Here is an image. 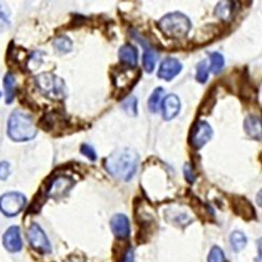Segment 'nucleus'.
<instances>
[{
    "label": "nucleus",
    "mask_w": 262,
    "mask_h": 262,
    "mask_svg": "<svg viewBox=\"0 0 262 262\" xmlns=\"http://www.w3.org/2000/svg\"><path fill=\"white\" fill-rule=\"evenodd\" d=\"M244 128L246 134L253 140L260 141L262 136V123L261 119L256 116H249L245 120Z\"/></svg>",
    "instance_id": "obj_16"
},
{
    "label": "nucleus",
    "mask_w": 262,
    "mask_h": 262,
    "mask_svg": "<svg viewBox=\"0 0 262 262\" xmlns=\"http://www.w3.org/2000/svg\"><path fill=\"white\" fill-rule=\"evenodd\" d=\"M131 36H133L139 43H141V46L144 49V55H143V67L144 70L147 73H152L156 69V64L159 59V54L158 52L152 48L149 43L143 38L138 32L133 31L131 32Z\"/></svg>",
    "instance_id": "obj_9"
},
{
    "label": "nucleus",
    "mask_w": 262,
    "mask_h": 262,
    "mask_svg": "<svg viewBox=\"0 0 262 262\" xmlns=\"http://www.w3.org/2000/svg\"><path fill=\"white\" fill-rule=\"evenodd\" d=\"M35 83L40 94L50 100L63 101L68 97L67 84L55 74L42 73L35 78Z\"/></svg>",
    "instance_id": "obj_4"
},
{
    "label": "nucleus",
    "mask_w": 262,
    "mask_h": 262,
    "mask_svg": "<svg viewBox=\"0 0 262 262\" xmlns=\"http://www.w3.org/2000/svg\"><path fill=\"white\" fill-rule=\"evenodd\" d=\"M209 78V68L206 60L201 61L196 67V80L198 82L205 84Z\"/></svg>",
    "instance_id": "obj_26"
},
{
    "label": "nucleus",
    "mask_w": 262,
    "mask_h": 262,
    "mask_svg": "<svg viewBox=\"0 0 262 262\" xmlns=\"http://www.w3.org/2000/svg\"><path fill=\"white\" fill-rule=\"evenodd\" d=\"M26 205V195L20 192H8L0 196V211L8 217L17 216Z\"/></svg>",
    "instance_id": "obj_6"
},
{
    "label": "nucleus",
    "mask_w": 262,
    "mask_h": 262,
    "mask_svg": "<svg viewBox=\"0 0 262 262\" xmlns=\"http://www.w3.org/2000/svg\"><path fill=\"white\" fill-rule=\"evenodd\" d=\"M11 173L10 164L8 162H0V181H6Z\"/></svg>",
    "instance_id": "obj_31"
},
{
    "label": "nucleus",
    "mask_w": 262,
    "mask_h": 262,
    "mask_svg": "<svg viewBox=\"0 0 262 262\" xmlns=\"http://www.w3.org/2000/svg\"><path fill=\"white\" fill-rule=\"evenodd\" d=\"M53 46L60 54H68L73 50V41L68 36H59L54 40Z\"/></svg>",
    "instance_id": "obj_22"
},
{
    "label": "nucleus",
    "mask_w": 262,
    "mask_h": 262,
    "mask_svg": "<svg viewBox=\"0 0 262 262\" xmlns=\"http://www.w3.org/2000/svg\"><path fill=\"white\" fill-rule=\"evenodd\" d=\"M200 36H196L195 38L199 39V43L202 45V43H207L209 40L214 39V37L217 35V28L213 26H207L199 32Z\"/></svg>",
    "instance_id": "obj_24"
},
{
    "label": "nucleus",
    "mask_w": 262,
    "mask_h": 262,
    "mask_svg": "<svg viewBox=\"0 0 262 262\" xmlns=\"http://www.w3.org/2000/svg\"><path fill=\"white\" fill-rule=\"evenodd\" d=\"M208 262H226L225 252L218 246H214L209 252Z\"/></svg>",
    "instance_id": "obj_27"
},
{
    "label": "nucleus",
    "mask_w": 262,
    "mask_h": 262,
    "mask_svg": "<svg viewBox=\"0 0 262 262\" xmlns=\"http://www.w3.org/2000/svg\"><path fill=\"white\" fill-rule=\"evenodd\" d=\"M159 30L169 39H183L189 34L192 24L188 16L181 12L165 15L158 23Z\"/></svg>",
    "instance_id": "obj_3"
},
{
    "label": "nucleus",
    "mask_w": 262,
    "mask_h": 262,
    "mask_svg": "<svg viewBox=\"0 0 262 262\" xmlns=\"http://www.w3.org/2000/svg\"><path fill=\"white\" fill-rule=\"evenodd\" d=\"M68 262H82V260L81 259H78V258H73V259H71V260H69Z\"/></svg>",
    "instance_id": "obj_34"
},
{
    "label": "nucleus",
    "mask_w": 262,
    "mask_h": 262,
    "mask_svg": "<svg viewBox=\"0 0 262 262\" xmlns=\"http://www.w3.org/2000/svg\"><path fill=\"white\" fill-rule=\"evenodd\" d=\"M165 94V91L163 87H158L154 91V93L151 94L149 100H148V108L151 113H158L159 109L161 107L162 103V97Z\"/></svg>",
    "instance_id": "obj_21"
},
{
    "label": "nucleus",
    "mask_w": 262,
    "mask_h": 262,
    "mask_svg": "<svg viewBox=\"0 0 262 262\" xmlns=\"http://www.w3.org/2000/svg\"><path fill=\"white\" fill-rule=\"evenodd\" d=\"M0 98H2V93H0Z\"/></svg>",
    "instance_id": "obj_35"
},
{
    "label": "nucleus",
    "mask_w": 262,
    "mask_h": 262,
    "mask_svg": "<svg viewBox=\"0 0 262 262\" xmlns=\"http://www.w3.org/2000/svg\"><path fill=\"white\" fill-rule=\"evenodd\" d=\"M184 176L186 181L189 184H194L196 181V173L195 170L193 168V166L191 164H186L184 166Z\"/></svg>",
    "instance_id": "obj_30"
},
{
    "label": "nucleus",
    "mask_w": 262,
    "mask_h": 262,
    "mask_svg": "<svg viewBox=\"0 0 262 262\" xmlns=\"http://www.w3.org/2000/svg\"><path fill=\"white\" fill-rule=\"evenodd\" d=\"M80 152L81 154L86 157L89 160H91L92 162H95L97 160V152L94 149L93 146L89 145V144H82L81 148H80Z\"/></svg>",
    "instance_id": "obj_28"
},
{
    "label": "nucleus",
    "mask_w": 262,
    "mask_h": 262,
    "mask_svg": "<svg viewBox=\"0 0 262 262\" xmlns=\"http://www.w3.org/2000/svg\"><path fill=\"white\" fill-rule=\"evenodd\" d=\"M75 184L76 182L72 177L67 176V174H57V176L48 181L43 193L46 194L47 198L54 200L63 199L69 195Z\"/></svg>",
    "instance_id": "obj_5"
},
{
    "label": "nucleus",
    "mask_w": 262,
    "mask_h": 262,
    "mask_svg": "<svg viewBox=\"0 0 262 262\" xmlns=\"http://www.w3.org/2000/svg\"><path fill=\"white\" fill-rule=\"evenodd\" d=\"M37 133V127L30 115L19 109L11 114L8 121V136L12 141L28 142L33 140Z\"/></svg>",
    "instance_id": "obj_2"
},
{
    "label": "nucleus",
    "mask_w": 262,
    "mask_h": 262,
    "mask_svg": "<svg viewBox=\"0 0 262 262\" xmlns=\"http://www.w3.org/2000/svg\"><path fill=\"white\" fill-rule=\"evenodd\" d=\"M216 90L214 89V87H212V89L208 92V94L206 95L205 99L203 100L201 106H200V109L199 112L201 115H204V116H207V115H210L213 111L214 106L216 105Z\"/></svg>",
    "instance_id": "obj_19"
},
{
    "label": "nucleus",
    "mask_w": 262,
    "mask_h": 262,
    "mask_svg": "<svg viewBox=\"0 0 262 262\" xmlns=\"http://www.w3.org/2000/svg\"><path fill=\"white\" fill-rule=\"evenodd\" d=\"M4 247L10 253H19L24 248V242L21 239L20 228L13 226L8 229L3 238Z\"/></svg>",
    "instance_id": "obj_12"
},
{
    "label": "nucleus",
    "mask_w": 262,
    "mask_h": 262,
    "mask_svg": "<svg viewBox=\"0 0 262 262\" xmlns=\"http://www.w3.org/2000/svg\"><path fill=\"white\" fill-rule=\"evenodd\" d=\"M232 209L236 215L243 217L245 221H252L256 218V212L253 205L245 196H233Z\"/></svg>",
    "instance_id": "obj_11"
},
{
    "label": "nucleus",
    "mask_w": 262,
    "mask_h": 262,
    "mask_svg": "<svg viewBox=\"0 0 262 262\" xmlns=\"http://www.w3.org/2000/svg\"><path fill=\"white\" fill-rule=\"evenodd\" d=\"M9 27H10L9 13H7L3 5H0V33L7 30Z\"/></svg>",
    "instance_id": "obj_29"
},
{
    "label": "nucleus",
    "mask_w": 262,
    "mask_h": 262,
    "mask_svg": "<svg viewBox=\"0 0 262 262\" xmlns=\"http://www.w3.org/2000/svg\"><path fill=\"white\" fill-rule=\"evenodd\" d=\"M163 118L165 121H171L177 118L181 112V101L177 95H169L162 102Z\"/></svg>",
    "instance_id": "obj_13"
},
{
    "label": "nucleus",
    "mask_w": 262,
    "mask_h": 262,
    "mask_svg": "<svg viewBox=\"0 0 262 262\" xmlns=\"http://www.w3.org/2000/svg\"><path fill=\"white\" fill-rule=\"evenodd\" d=\"M28 240L31 247L40 254L52 253V245L42 228L36 224L32 223L28 230Z\"/></svg>",
    "instance_id": "obj_8"
},
{
    "label": "nucleus",
    "mask_w": 262,
    "mask_h": 262,
    "mask_svg": "<svg viewBox=\"0 0 262 262\" xmlns=\"http://www.w3.org/2000/svg\"><path fill=\"white\" fill-rule=\"evenodd\" d=\"M122 262H135V250L133 248H129L125 252Z\"/></svg>",
    "instance_id": "obj_33"
},
{
    "label": "nucleus",
    "mask_w": 262,
    "mask_h": 262,
    "mask_svg": "<svg viewBox=\"0 0 262 262\" xmlns=\"http://www.w3.org/2000/svg\"><path fill=\"white\" fill-rule=\"evenodd\" d=\"M138 152L130 148L118 149L105 159L104 167L117 180L129 182L135 177L139 166Z\"/></svg>",
    "instance_id": "obj_1"
},
{
    "label": "nucleus",
    "mask_w": 262,
    "mask_h": 262,
    "mask_svg": "<svg viewBox=\"0 0 262 262\" xmlns=\"http://www.w3.org/2000/svg\"><path fill=\"white\" fill-rule=\"evenodd\" d=\"M41 56L39 55V53H35L34 55H31L30 57V60L28 61L27 65L28 67H30V70L33 71V70H36L39 65L41 64Z\"/></svg>",
    "instance_id": "obj_32"
},
{
    "label": "nucleus",
    "mask_w": 262,
    "mask_h": 262,
    "mask_svg": "<svg viewBox=\"0 0 262 262\" xmlns=\"http://www.w3.org/2000/svg\"><path fill=\"white\" fill-rule=\"evenodd\" d=\"M230 244L232 249L238 253L240 251H243L247 244H248V239L247 236L245 235V233L240 232V231H234L233 233H231L230 235Z\"/></svg>",
    "instance_id": "obj_20"
},
{
    "label": "nucleus",
    "mask_w": 262,
    "mask_h": 262,
    "mask_svg": "<svg viewBox=\"0 0 262 262\" xmlns=\"http://www.w3.org/2000/svg\"><path fill=\"white\" fill-rule=\"evenodd\" d=\"M213 137V129L206 121H196L190 130L189 144L192 148L200 150L208 144Z\"/></svg>",
    "instance_id": "obj_7"
},
{
    "label": "nucleus",
    "mask_w": 262,
    "mask_h": 262,
    "mask_svg": "<svg viewBox=\"0 0 262 262\" xmlns=\"http://www.w3.org/2000/svg\"><path fill=\"white\" fill-rule=\"evenodd\" d=\"M120 61L128 69H135L139 61V52L136 47L126 43L119 50Z\"/></svg>",
    "instance_id": "obj_15"
},
{
    "label": "nucleus",
    "mask_w": 262,
    "mask_h": 262,
    "mask_svg": "<svg viewBox=\"0 0 262 262\" xmlns=\"http://www.w3.org/2000/svg\"><path fill=\"white\" fill-rule=\"evenodd\" d=\"M210 71L214 74H220L225 68V58L221 53H211L210 54Z\"/></svg>",
    "instance_id": "obj_23"
},
{
    "label": "nucleus",
    "mask_w": 262,
    "mask_h": 262,
    "mask_svg": "<svg viewBox=\"0 0 262 262\" xmlns=\"http://www.w3.org/2000/svg\"><path fill=\"white\" fill-rule=\"evenodd\" d=\"M111 228L118 239H126L130 235V223L124 214H116L111 220Z\"/></svg>",
    "instance_id": "obj_14"
},
{
    "label": "nucleus",
    "mask_w": 262,
    "mask_h": 262,
    "mask_svg": "<svg viewBox=\"0 0 262 262\" xmlns=\"http://www.w3.org/2000/svg\"><path fill=\"white\" fill-rule=\"evenodd\" d=\"M235 2H222L215 8V16L223 21H230L235 12Z\"/></svg>",
    "instance_id": "obj_17"
},
{
    "label": "nucleus",
    "mask_w": 262,
    "mask_h": 262,
    "mask_svg": "<svg viewBox=\"0 0 262 262\" xmlns=\"http://www.w3.org/2000/svg\"><path fill=\"white\" fill-rule=\"evenodd\" d=\"M183 70V64L176 58H166L160 65L158 77L165 81H171Z\"/></svg>",
    "instance_id": "obj_10"
},
{
    "label": "nucleus",
    "mask_w": 262,
    "mask_h": 262,
    "mask_svg": "<svg viewBox=\"0 0 262 262\" xmlns=\"http://www.w3.org/2000/svg\"><path fill=\"white\" fill-rule=\"evenodd\" d=\"M122 107L128 116H131V117L138 116V99L135 96L126 99Z\"/></svg>",
    "instance_id": "obj_25"
},
{
    "label": "nucleus",
    "mask_w": 262,
    "mask_h": 262,
    "mask_svg": "<svg viewBox=\"0 0 262 262\" xmlns=\"http://www.w3.org/2000/svg\"><path fill=\"white\" fill-rule=\"evenodd\" d=\"M16 79L15 76L9 72L5 75L4 78V87H5V94H6V103L12 104L15 100L16 96Z\"/></svg>",
    "instance_id": "obj_18"
}]
</instances>
